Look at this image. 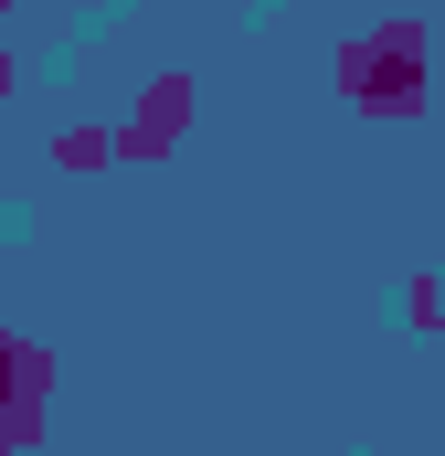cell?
Segmentation results:
<instances>
[{"instance_id":"cell-1","label":"cell","mask_w":445,"mask_h":456,"mask_svg":"<svg viewBox=\"0 0 445 456\" xmlns=\"http://www.w3.org/2000/svg\"><path fill=\"white\" fill-rule=\"evenodd\" d=\"M339 75H350V96H360L371 117H414V107H425V21H382V32H360Z\"/></svg>"},{"instance_id":"cell-2","label":"cell","mask_w":445,"mask_h":456,"mask_svg":"<svg viewBox=\"0 0 445 456\" xmlns=\"http://www.w3.org/2000/svg\"><path fill=\"white\" fill-rule=\"evenodd\" d=\"M32 350H11L0 340V456H21V436H32Z\"/></svg>"}]
</instances>
